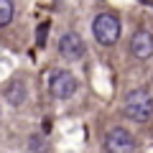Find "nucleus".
<instances>
[{
    "mask_svg": "<svg viewBox=\"0 0 153 153\" xmlns=\"http://www.w3.org/2000/svg\"><path fill=\"white\" fill-rule=\"evenodd\" d=\"M123 112L130 117L133 123H148L153 120V94L143 87H135L125 94L123 102Z\"/></svg>",
    "mask_w": 153,
    "mask_h": 153,
    "instance_id": "f257e3e1",
    "label": "nucleus"
},
{
    "mask_svg": "<svg viewBox=\"0 0 153 153\" xmlns=\"http://www.w3.org/2000/svg\"><path fill=\"white\" fill-rule=\"evenodd\" d=\"M120 18L115 16V13H100V16H94L92 21V33L94 38H97V44L102 46H115L117 44V38H120Z\"/></svg>",
    "mask_w": 153,
    "mask_h": 153,
    "instance_id": "f03ea898",
    "label": "nucleus"
},
{
    "mask_svg": "<svg viewBox=\"0 0 153 153\" xmlns=\"http://www.w3.org/2000/svg\"><path fill=\"white\" fill-rule=\"evenodd\" d=\"M76 87H79V84H76L74 74L66 71V69H59V71H54V74L49 76V92H51V97H56V100L74 97Z\"/></svg>",
    "mask_w": 153,
    "mask_h": 153,
    "instance_id": "7ed1b4c3",
    "label": "nucleus"
},
{
    "mask_svg": "<svg viewBox=\"0 0 153 153\" xmlns=\"http://www.w3.org/2000/svg\"><path fill=\"white\" fill-rule=\"evenodd\" d=\"M105 151L107 153H133L135 151V138L128 128H110L105 135Z\"/></svg>",
    "mask_w": 153,
    "mask_h": 153,
    "instance_id": "20e7f679",
    "label": "nucleus"
},
{
    "mask_svg": "<svg viewBox=\"0 0 153 153\" xmlns=\"http://www.w3.org/2000/svg\"><path fill=\"white\" fill-rule=\"evenodd\" d=\"M59 54L64 56L66 61H76L84 56V38L79 36V33L69 31L64 33V36L59 38Z\"/></svg>",
    "mask_w": 153,
    "mask_h": 153,
    "instance_id": "39448f33",
    "label": "nucleus"
},
{
    "mask_svg": "<svg viewBox=\"0 0 153 153\" xmlns=\"http://www.w3.org/2000/svg\"><path fill=\"white\" fill-rule=\"evenodd\" d=\"M130 54L135 56V59H140V61H146V59H151L153 56V33L151 31H135L133 33V38H130Z\"/></svg>",
    "mask_w": 153,
    "mask_h": 153,
    "instance_id": "423d86ee",
    "label": "nucleus"
},
{
    "mask_svg": "<svg viewBox=\"0 0 153 153\" xmlns=\"http://www.w3.org/2000/svg\"><path fill=\"white\" fill-rule=\"evenodd\" d=\"M26 94H28V89H26V84H23L21 79H16V82H10L5 87V100L13 107H21V105L26 102Z\"/></svg>",
    "mask_w": 153,
    "mask_h": 153,
    "instance_id": "0eeeda50",
    "label": "nucleus"
},
{
    "mask_svg": "<svg viewBox=\"0 0 153 153\" xmlns=\"http://www.w3.org/2000/svg\"><path fill=\"white\" fill-rule=\"evenodd\" d=\"M16 16V5H13V0H0V28H5L8 23L13 21Z\"/></svg>",
    "mask_w": 153,
    "mask_h": 153,
    "instance_id": "6e6552de",
    "label": "nucleus"
},
{
    "mask_svg": "<svg viewBox=\"0 0 153 153\" xmlns=\"http://www.w3.org/2000/svg\"><path fill=\"white\" fill-rule=\"evenodd\" d=\"M28 148H31V153H46V151H49V143H46L44 135L33 133V135L28 138Z\"/></svg>",
    "mask_w": 153,
    "mask_h": 153,
    "instance_id": "1a4fd4ad",
    "label": "nucleus"
},
{
    "mask_svg": "<svg viewBox=\"0 0 153 153\" xmlns=\"http://www.w3.org/2000/svg\"><path fill=\"white\" fill-rule=\"evenodd\" d=\"M46 36H49V23H41V26H38V31H36V46L38 49H44L46 46Z\"/></svg>",
    "mask_w": 153,
    "mask_h": 153,
    "instance_id": "9d476101",
    "label": "nucleus"
}]
</instances>
